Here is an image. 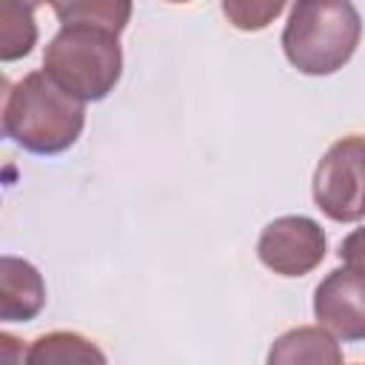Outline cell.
<instances>
[{"mask_svg": "<svg viewBox=\"0 0 365 365\" xmlns=\"http://www.w3.org/2000/svg\"><path fill=\"white\" fill-rule=\"evenodd\" d=\"M0 362L3 365H26V348L9 331L0 334Z\"/></svg>", "mask_w": 365, "mask_h": 365, "instance_id": "4fadbf2b", "label": "cell"}, {"mask_svg": "<svg viewBox=\"0 0 365 365\" xmlns=\"http://www.w3.org/2000/svg\"><path fill=\"white\" fill-rule=\"evenodd\" d=\"M37 43V23H34V6L3 0L0 3V60L11 63L26 54H31Z\"/></svg>", "mask_w": 365, "mask_h": 365, "instance_id": "30bf717a", "label": "cell"}, {"mask_svg": "<svg viewBox=\"0 0 365 365\" xmlns=\"http://www.w3.org/2000/svg\"><path fill=\"white\" fill-rule=\"evenodd\" d=\"M328 251L325 228L302 214H285L271 220L257 240L259 262L277 277H305L311 274Z\"/></svg>", "mask_w": 365, "mask_h": 365, "instance_id": "5b68a950", "label": "cell"}, {"mask_svg": "<svg viewBox=\"0 0 365 365\" xmlns=\"http://www.w3.org/2000/svg\"><path fill=\"white\" fill-rule=\"evenodd\" d=\"M311 197L334 222L365 217V134H345L328 145L314 168Z\"/></svg>", "mask_w": 365, "mask_h": 365, "instance_id": "277c9868", "label": "cell"}, {"mask_svg": "<svg viewBox=\"0 0 365 365\" xmlns=\"http://www.w3.org/2000/svg\"><path fill=\"white\" fill-rule=\"evenodd\" d=\"M339 259L351 268H362L365 271V225L354 228L342 242H339Z\"/></svg>", "mask_w": 365, "mask_h": 365, "instance_id": "7c38bea8", "label": "cell"}, {"mask_svg": "<svg viewBox=\"0 0 365 365\" xmlns=\"http://www.w3.org/2000/svg\"><path fill=\"white\" fill-rule=\"evenodd\" d=\"M86 125V103L66 94L43 68L23 74L3 103V134L23 151L54 157L68 151Z\"/></svg>", "mask_w": 365, "mask_h": 365, "instance_id": "7a4b0ae2", "label": "cell"}, {"mask_svg": "<svg viewBox=\"0 0 365 365\" xmlns=\"http://www.w3.org/2000/svg\"><path fill=\"white\" fill-rule=\"evenodd\" d=\"M265 365H345V359L334 334L319 325H297L271 342Z\"/></svg>", "mask_w": 365, "mask_h": 365, "instance_id": "ba28073f", "label": "cell"}, {"mask_svg": "<svg viewBox=\"0 0 365 365\" xmlns=\"http://www.w3.org/2000/svg\"><path fill=\"white\" fill-rule=\"evenodd\" d=\"M46 305L43 274L20 257H0V319L3 322H31Z\"/></svg>", "mask_w": 365, "mask_h": 365, "instance_id": "52a82bcc", "label": "cell"}, {"mask_svg": "<svg viewBox=\"0 0 365 365\" xmlns=\"http://www.w3.org/2000/svg\"><path fill=\"white\" fill-rule=\"evenodd\" d=\"M314 319L342 342H365V271H328L314 288Z\"/></svg>", "mask_w": 365, "mask_h": 365, "instance_id": "8992f818", "label": "cell"}, {"mask_svg": "<svg viewBox=\"0 0 365 365\" xmlns=\"http://www.w3.org/2000/svg\"><path fill=\"white\" fill-rule=\"evenodd\" d=\"M60 20L43 51V71L74 100L100 103L123 77L120 34L128 26V0H68L51 3Z\"/></svg>", "mask_w": 365, "mask_h": 365, "instance_id": "6da1fadb", "label": "cell"}, {"mask_svg": "<svg viewBox=\"0 0 365 365\" xmlns=\"http://www.w3.org/2000/svg\"><path fill=\"white\" fill-rule=\"evenodd\" d=\"M26 365H108V359L94 339L77 331H48L26 348Z\"/></svg>", "mask_w": 365, "mask_h": 365, "instance_id": "9c48e42d", "label": "cell"}, {"mask_svg": "<svg viewBox=\"0 0 365 365\" xmlns=\"http://www.w3.org/2000/svg\"><path fill=\"white\" fill-rule=\"evenodd\" d=\"M282 9H285L282 0H251V3L248 0H225L222 3V14L240 31H259V29H265Z\"/></svg>", "mask_w": 365, "mask_h": 365, "instance_id": "8fae6325", "label": "cell"}, {"mask_svg": "<svg viewBox=\"0 0 365 365\" xmlns=\"http://www.w3.org/2000/svg\"><path fill=\"white\" fill-rule=\"evenodd\" d=\"M362 17L348 0H297L282 29L285 60L308 77L339 71L356 51Z\"/></svg>", "mask_w": 365, "mask_h": 365, "instance_id": "3957f363", "label": "cell"}]
</instances>
